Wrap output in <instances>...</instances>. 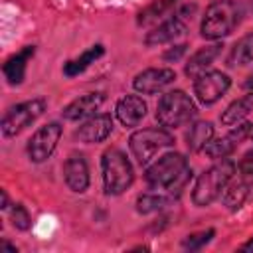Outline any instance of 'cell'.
Segmentation results:
<instances>
[{
  "label": "cell",
  "mask_w": 253,
  "mask_h": 253,
  "mask_svg": "<svg viewBox=\"0 0 253 253\" xmlns=\"http://www.w3.org/2000/svg\"><path fill=\"white\" fill-rule=\"evenodd\" d=\"M192 168L188 164V158L180 152H166L156 162H152L146 172L144 180L154 190H164L168 194H180L182 188L190 182Z\"/></svg>",
  "instance_id": "1"
},
{
  "label": "cell",
  "mask_w": 253,
  "mask_h": 253,
  "mask_svg": "<svg viewBox=\"0 0 253 253\" xmlns=\"http://www.w3.org/2000/svg\"><path fill=\"white\" fill-rule=\"evenodd\" d=\"M243 8L235 0H215L206 8V14L200 24V34L204 40H223L229 36L241 22Z\"/></svg>",
  "instance_id": "2"
},
{
  "label": "cell",
  "mask_w": 253,
  "mask_h": 253,
  "mask_svg": "<svg viewBox=\"0 0 253 253\" xmlns=\"http://www.w3.org/2000/svg\"><path fill=\"white\" fill-rule=\"evenodd\" d=\"M235 170H237V166L229 158H221L219 162H215L213 166H210L208 170H204L198 176V180L194 184V190H192V202H194V206L206 208L211 202H215L221 196L223 188L231 182Z\"/></svg>",
  "instance_id": "3"
},
{
  "label": "cell",
  "mask_w": 253,
  "mask_h": 253,
  "mask_svg": "<svg viewBox=\"0 0 253 253\" xmlns=\"http://www.w3.org/2000/svg\"><path fill=\"white\" fill-rule=\"evenodd\" d=\"M103 190L107 196H121L134 182V168L119 148H107L101 156Z\"/></svg>",
  "instance_id": "4"
},
{
  "label": "cell",
  "mask_w": 253,
  "mask_h": 253,
  "mask_svg": "<svg viewBox=\"0 0 253 253\" xmlns=\"http://www.w3.org/2000/svg\"><path fill=\"white\" fill-rule=\"evenodd\" d=\"M198 113L192 97L182 89H172L164 93L156 105V121L164 128H178L190 123Z\"/></svg>",
  "instance_id": "5"
},
{
  "label": "cell",
  "mask_w": 253,
  "mask_h": 253,
  "mask_svg": "<svg viewBox=\"0 0 253 253\" xmlns=\"http://www.w3.org/2000/svg\"><path fill=\"white\" fill-rule=\"evenodd\" d=\"M174 144V136L162 126H148L134 130L128 138V148L140 166H146L160 150Z\"/></svg>",
  "instance_id": "6"
},
{
  "label": "cell",
  "mask_w": 253,
  "mask_h": 253,
  "mask_svg": "<svg viewBox=\"0 0 253 253\" xmlns=\"http://www.w3.org/2000/svg\"><path fill=\"white\" fill-rule=\"evenodd\" d=\"M43 111H45V99H42V97H36V99H30V101L10 107L4 113L2 123H0L2 136L4 138L18 136L24 128H28L32 123H36L43 115Z\"/></svg>",
  "instance_id": "7"
},
{
  "label": "cell",
  "mask_w": 253,
  "mask_h": 253,
  "mask_svg": "<svg viewBox=\"0 0 253 253\" xmlns=\"http://www.w3.org/2000/svg\"><path fill=\"white\" fill-rule=\"evenodd\" d=\"M61 134H63V126L57 121H51V123L40 126L28 140V146H26L28 158L36 164L45 162L53 154V150L57 148Z\"/></svg>",
  "instance_id": "8"
},
{
  "label": "cell",
  "mask_w": 253,
  "mask_h": 253,
  "mask_svg": "<svg viewBox=\"0 0 253 253\" xmlns=\"http://www.w3.org/2000/svg\"><path fill=\"white\" fill-rule=\"evenodd\" d=\"M229 87H231V77L217 69H208L194 79V95L206 107L217 103L227 93Z\"/></svg>",
  "instance_id": "9"
},
{
  "label": "cell",
  "mask_w": 253,
  "mask_h": 253,
  "mask_svg": "<svg viewBox=\"0 0 253 253\" xmlns=\"http://www.w3.org/2000/svg\"><path fill=\"white\" fill-rule=\"evenodd\" d=\"M253 134V125L243 121L235 126H231V130L219 138H211L208 142V146L204 148V152L213 158V160H221V158H227L243 140H247L249 136Z\"/></svg>",
  "instance_id": "10"
},
{
  "label": "cell",
  "mask_w": 253,
  "mask_h": 253,
  "mask_svg": "<svg viewBox=\"0 0 253 253\" xmlns=\"http://www.w3.org/2000/svg\"><path fill=\"white\" fill-rule=\"evenodd\" d=\"M176 71L170 67H148L134 75L132 87L140 95H154L166 89L170 83H174Z\"/></svg>",
  "instance_id": "11"
},
{
  "label": "cell",
  "mask_w": 253,
  "mask_h": 253,
  "mask_svg": "<svg viewBox=\"0 0 253 253\" xmlns=\"http://www.w3.org/2000/svg\"><path fill=\"white\" fill-rule=\"evenodd\" d=\"M113 132V117L109 113H95L75 130V138L83 144H97L109 138Z\"/></svg>",
  "instance_id": "12"
},
{
  "label": "cell",
  "mask_w": 253,
  "mask_h": 253,
  "mask_svg": "<svg viewBox=\"0 0 253 253\" xmlns=\"http://www.w3.org/2000/svg\"><path fill=\"white\" fill-rule=\"evenodd\" d=\"M63 178H65V184L71 192H75V194L87 192V188L91 184V176H89V166H87V160L83 154L73 152L65 158Z\"/></svg>",
  "instance_id": "13"
},
{
  "label": "cell",
  "mask_w": 253,
  "mask_h": 253,
  "mask_svg": "<svg viewBox=\"0 0 253 253\" xmlns=\"http://www.w3.org/2000/svg\"><path fill=\"white\" fill-rule=\"evenodd\" d=\"M105 93L101 91H95V93H85L77 99H73L69 105L63 107L61 111V117L65 121H83V119H89L91 115H95L101 105L105 103Z\"/></svg>",
  "instance_id": "14"
},
{
  "label": "cell",
  "mask_w": 253,
  "mask_h": 253,
  "mask_svg": "<svg viewBox=\"0 0 253 253\" xmlns=\"http://www.w3.org/2000/svg\"><path fill=\"white\" fill-rule=\"evenodd\" d=\"M186 30H188L186 18H182V16L176 12L172 18L164 20V22L158 24L154 30H150V32L146 34V38H144V43H146L148 47H152V45H162V43H170V42H174L176 38H180Z\"/></svg>",
  "instance_id": "15"
},
{
  "label": "cell",
  "mask_w": 253,
  "mask_h": 253,
  "mask_svg": "<svg viewBox=\"0 0 253 253\" xmlns=\"http://www.w3.org/2000/svg\"><path fill=\"white\" fill-rule=\"evenodd\" d=\"M115 117L123 126L132 128L146 117V103L138 95H125L115 105Z\"/></svg>",
  "instance_id": "16"
},
{
  "label": "cell",
  "mask_w": 253,
  "mask_h": 253,
  "mask_svg": "<svg viewBox=\"0 0 253 253\" xmlns=\"http://www.w3.org/2000/svg\"><path fill=\"white\" fill-rule=\"evenodd\" d=\"M36 53V47L34 45H24L20 51H16L14 55H10L4 65H2V73L6 77V81L10 85H20L26 77V67H28V61L34 57Z\"/></svg>",
  "instance_id": "17"
},
{
  "label": "cell",
  "mask_w": 253,
  "mask_h": 253,
  "mask_svg": "<svg viewBox=\"0 0 253 253\" xmlns=\"http://www.w3.org/2000/svg\"><path fill=\"white\" fill-rule=\"evenodd\" d=\"M221 53V43H211V45H204L200 47L198 51H194L190 55V59L186 61V67H184V73L190 77V79H196L198 75H202L204 71L210 69V65L213 63V59Z\"/></svg>",
  "instance_id": "18"
},
{
  "label": "cell",
  "mask_w": 253,
  "mask_h": 253,
  "mask_svg": "<svg viewBox=\"0 0 253 253\" xmlns=\"http://www.w3.org/2000/svg\"><path fill=\"white\" fill-rule=\"evenodd\" d=\"M251 111H253V91H247L243 97L231 101V103L225 107V111L221 113L219 121H221L223 126H235V125L243 123L245 117H247Z\"/></svg>",
  "instance_id": "19"
},
{
  "label": "cell",
  "mask_w": 253,
  "mask_h": 253,
  "mask_svg": "<svg viewBox=\"0 0 253 253\" xmlns=\"http://www.w3.org/2000/svg\"><path fill=\"white\" fill-rule=\"evenodd\" d=\"M103 53H105V47H103L101 43L91 45V47L85 49L81 55H77L75 59H69V61L63 65V75H65V77H77V75L83 73L91 63H95Z\"/></svg>",
  "instance_id": "20"
},
{
  "label": "cell",
  "mask_w": 253,
  "mask_h": 253,
  "mask_svg": "<svg viewBox=\"0 0 253 253\" xmlns=\"http://www.w3.org/2000/svg\"><path fill=\"white\" fill-rule=\"evenodd\" d=\"M251 61H253V32L245 34L231 45L225 63L227 67H243Z\"/></svg>",
  "instance_id": "21"
},
{
  "label": "cell",
  "mask_w": 253,
  "mask_h": 253,
  "mask_svg": "<svg viewBox=\"0 0 253 253\" xmlns=\"http://www.w3.org/2000/svg\"><path fill=\"white\" fill-rule=\"evenodd\" d=\"M211 138H213V125L210 121H196L186 132V144L192 152L204 150Z\"/></svg>",
  "instance_id": "22"
},
{
  "label": "cell",
  "mask_w": 253,
  "mask_h": 253,
  "mask_svg": "<svg viewBox=\"0 0 253 253\" xmlns=\"http://www.w3.org/2000/svg\"><path fill=\"white\" fill-rule=\"evenodd\" d=\"M249 190H251V182H247V180H237V182L227 184V186L223 188V192H221V202H223V206H225L227 210H231V211L239 210V208L243 206V202L247 200Z\"/></svg>",
  "instance_id": "23"
},
{
  "label": "cell",
  "mask_w": 253,
  "mask_h": 253,
  "mask_svg": "<svg viewBox=\"0 0 253 253\" xmlns=\"http://www.w3.org/2000/svg\"><path fill=\"white\" fill-rule=\"evenodd\" d=\"M174 202L172 194H142L136 198V211L138 213H154L164 210L166 206H170Z\"/></svg>",
  "instance_id": "24"
},
{
  "label": "cell",
  "mask_w": 253,
  "mask_h": 253,
  "mask_svg": "<svg viewBox=\"0 0 253 253\" xmlns=\"http://www.w3.org/2000/svg\"><path fill=\"white\" fill-rule=\"evenodd\" d=\"M176 2H178V0H154V2H150L144 10L138 12V18H136L138 26H148V24L160 20Z\"/></svg>",
  "instance_id": "25"
},
{
  "label": "cell",
  "mask_w": 253,
  "mask_h": 253,
  "mask_svg": "<svg viewBox=\"0 0 253 253\" xmlns=\"http://www.w3.org/2000/svg\"><path fill=\"white\" fill-rule=\"evenodd\" d=\"M215 235V229H204V231H196V233H190L184 241H182V247L186 249V251H198V249H202V247H206L210 241H211V237Z\"/></svg>",
  "instance_id": "26"
},
{
  "label": "cell",
  "mask_w": 253,
  "mask_h": 253,
  "mask_svg": "<svg viewBox=\"0 0 253 253\" xmlns=\"http://www.w3.org/2000/svg\"><path fill=\"white\" fill-rule=\"evenodd\" d=\"M10 219H12V225H14L16 229H22V231L30 229V225H32V217H30L28 210H26L22 204H14V206H12V210H10Z\"/></svg>",
  "instance_id": "27"
},
{
  "label": "cell",
  "mask_w": 253,
  "mask_h": 253,
  "mask_svg": "<svg viewBox=\"0 0 253 253\" xmlns=\"http://www.w3.org/2000/svg\"><path fill=\"white\" fill-rule=\"evenodd\" d=\"M237 170L243 178H253V148L241 156V160L237 162Z\"/></svg>",
  "instance_id": "28"
},
{
  "label": "cell",
  "mask_w": 253,
  "mask_h": 253,
  "mask_svg": "<svg viewBox=\"0 0 253 253\" xmlns=\"http://www.w3.org/2000/svg\"><path fill=\"white\" fill-rule=\"evenodd\" d=\"M186 43H178V45H172V47H168L164 53H162V59L164 61H178L184 53H186Z\"/></svg>",
  "instance_id": "29"
},
{
  "label": "cell",
  "mask_w": 253,
  "mask_h": 253,
  "mask_svg": "<svg viewBox=\"0 0 253 253\" xmlns=\"http://www.w3.org/2000/svg\"><path fill=\"white\" fill-rule=\"evenodd\" d=\"M243 89H247V91H253V71L247 75V79L243 81Z\"/></svg>",
  "instance_id": "30"
},
{
  "label": "cell",
  "mask_w": 253,
  "mask_h": 253,
  "mask_svg": "<svg viewBox=\"0 0 253 253\" xmlns=\"http://www.w3.org/2000/svg\"><path fill=\"white\" fill-rule=\"evenodd\" d=\"M2 210H8V194L2 190Z\"/></svg>",
  "instance_id": "31"
},
{
  "label": "cell",
  "mask_w": 253,
  "mask_h": 253,
  "mask_svg": "<svg viewBox=\"0 0 253 253\" xmlns=\"http://www.w3.org/2000/svg\"><path fill=\"white\" fill-rule=\"evenodd\" d=\"M241 249H243V251H253V237H251V239H249Z\"/></svg>",
  "instance_id": "32"
},
{
  "label": "cell",
  "mask_w": 253,
  "mask_h": 253,
  "mask_svg": "<svg viewBox=\"0 0 253 253\" xmlns=\"http://www.w3.org/2000/svg\"><path fill=\"white\" fill-rule=\"evenodd\" d=\"M2 249H8V251H16V245H10L8 241H2Z\"/></svg>",
  "instance_id": "33"
}]
</instances>
